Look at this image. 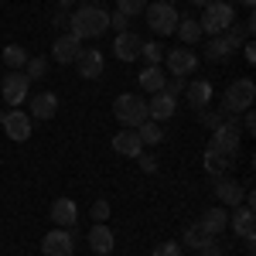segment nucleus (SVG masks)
Instances as JSON below:
<instances>
[{"mask_svg": "<svg viewBox=\"0 0 256 256\" xmlns=\"http://www.w3.org/2000/svg\"><path fill=\"white\" fill-rule=\"evenodd\" d=\"M106 28H110V14H106L99 4H82L79 10L68 14V34H76L79 41L99 38Z\"/></svg>", "mask_w": 256, "mask_h": 256, "instance_id": "f257e3e1", "label": "nucleus"}, {"mask_svg": "<svg viewBox=\"0 0 256 256\" xmlns=\"http://www.w3.org/2000/svg\"><path fill=\"white\" fill-rule=\"evenodd\" d=\"M236 24V10H232V4L229 0H212L208 7H202V18H198V28H202V34H222V31H229Z\"/></svg>", "mask_w": 256, "mask_h": 256, "instance_id": "f03ea898", "label": "nucleus"}, {"mask_svg": "<svg viewBox=\"0 0 256 256\" xmlns=\"http://www.w3.org/2000/svg\"><path fill=\"white\" fill-rule=\"evenodd\" d=\"M253 102H256V82L253 79H236V82H229V89L222 96V113L236 116V113L253 110Z\"/></svg>", "mask_w": 256, "mask_h": 256, "instance_id": "7ed1b4c3", "label": "nucleus"}, {"mask_svg": "<svg viewBox=\"0 0 256 256\" xmlns=\"http://www.w3.org/2000/svg\"><path fill=\"white\" fill-rule=\"evenodd\" d=\"M113 116L123 123V126H140L147 120V99L137 96V92H123V96L113 99Z\"/></svg>", "mask_w": 256, "mask_h": 256, "instance_id": "20e7f679", "label": "nucleus"}, {"mask_svg": "<svg viewBox=\"0 0 256 256\" xmlns=\"http://www.w3.org/2000/svg\"><path fill=\"white\" fill-rule=\"evenodd\" d=\"M242 31H239V24H232L229 31H222L216 38H208V48H205V58L208 62H226L236 48H242Z\"/></svg>", "mask_w": 256, "mask_h": 256, "instance_id": "39448f33", "label": "nucleus"}, {"mask_svg": "<svg viewBox=\"0 0 256 256\" xmlns=\"http://www.w3.org/2000/svg\"><path fill=\"white\" fill-rule=\"evenodd\" d=\"M144 18H147V28H150L154 34H174V28H178L174 4H164V0L150 4V7H144Z\"/></svg>", "mask_w": 256, "mask_h": 256, "instance_id": "423d86ee", "label": "nucleus"}, {"mask_svg": "<svg viewBox=\"0 0 256 256\" xmlns=\"http://www.w3.org/2000/svg\"><path fill=\"white\" fill-rule=\"evenodd\" d=\"M28 92H31V79L24 72H7L4 82H0V96H4V102L10 110H20V102L28 99Z\"/></svg>", "mask_w": 256, "mask_h": 256, "instance_id": "0eeeda50", "label": "nucleus"}, {"mask_svg": "<svg viewBox=\"0 0 256 256\" xmlns=\"http://www.w3.org/2000/svg\"><path fill=\"white\" fill-rule=\"evenodd\" d=\"M239 144H242V134H239V123L236 120H226L218 130H212V140H208V147L218 150V154H239Z\"/></svg>", "mask_w": 256, "mask_h": 256, "instance_id": "6e6552de", "label": "nucleus"}, {"mask_svg": "<svg viewBox=\"0 0 256 256\" xmlns=\"http://www.w3.org/2000/svg\"><path fill=\"white\" fill-rule=\"evenodd\" d=\"M226 229H232L236 232V239H242L246 242V250L253 253V239H256V216H253V208L250 205H236V216H229V226Z\"/></svg>", "mask_w": 256, "mask_h": 256, "instance_id": "1a4fd4ad", "label": "nucleus"}, {"mask_svg": "<svg viewBox=\"0 0 256 256\" xmlns=\"http://www.w3.org/2000/svg\"><path fill=\"white\" fill-rule=\"evenodd\" d=\"M44 256H76V229H52L41 239Z\"/></svg>", "mask_w": 256, "mask_h": 256, "instance_id": "9d476101", "label": "nucleus"}, {"mask_svg": "<svg viewBox=\"0 0 256 256\" xmlns=\"http://www.w3.org/2000/svg\"><path fill=\"white\" fill-rule=\"evenodd\" d=\"M164 62H168V76H178V79H184V76H192L198 68V55L192 48H168L164 52Z\"/></svg>", "mask_w": 256, "mask_h": 256, "instance_id": "9b49d317", "label": "nucleus"}, {"mask_svg": "<svg viewBox=\"0 0 256 256\" xmlns=\"http://www.w3.org/2000/svg\"><path fill=\"white\" fill-rule=\"evenodd\" d=\"M48 216H52V222H55L58 229H76V222H79V205H76V198H55Z\"/></svg>", "mask_w": 256, "mask_h": 256, "instance_id": "f8f14e48", "label": "nucleus"}, {"mask_svg": "<svg viewBox=\"0 0 256 256\" xmlns=\"http://www.w3.org/2000/svg\"><path fill=\"white\" fill-rule=\"evenodd\" d=\"M102 68H106V58H102L99 48H82V52H79V58H76V72H79L82 79H99Z\"/></svg>", "mask_w": 256, "mask_h": 256, "instance_id": "ddd939ff", "label": "nucleus"}, {"mask_svg": "<svg viewBox=\"0 0 256 256\" xmlns=\"http://www.w3.org/2000/svg\"><path fill=\"white\" fill-rule=\"evenodd\" d=\"M216 198L222 202V208H236V205H242V198H246V188L239 181H232L229 174H222L216 181Z\"/></svg>", "mask_w": 256, "mask_h": 256, "instance_id": "4468645a", "label": "nucleus"}, {"mask_svg": "<svg viewBox=\"0 0 256 256\" xmlns=\"http://www.w3.org/2000/svg\"><path fill=\"white\" fill-rule=\"evenodd\" d=\"M4 134L10 140H18V144H24V140L31 137V116L20 113V110H7V116H4Z\"/></svg>", "mask_w": 256, "mask_h": 256, "instance_id": "2eb2a0df", "label": "nucleus"}, {"mask_svg": "<svg viewBox=\"0 0 256 256\" xmlns=\"http://www.w3.org/2000/svg\"><path fill=\"white\" fill-rule=\"evenodd\" d=\"M89 250L96 256H110L113 253V246H116V236H113V229L106 226V222H96L92 229H89Z\"/></svg>", "mask_w": 256, "mask_h": 256, "instance_id": "dca6fc26", "label": "nucleus"}, {"mask_svg": "<svg viewBox=\"0 0 256 256\" xmlns=\"http://www.w3.org/2000/svg\"><path fill=\"white\" fill-rule=\"evenodd\" d=\"M79 52H82V41L76 38V34H58L55 38V44H52V58L55 62H62V65H68V62H76L79 58Z\"/></svg>", "mask_w": 256, "mask_h": 256, "instance_id": "f3484780", "label": "nucleus"}, {"mask_svg": "<svg viewBox=\"0 0 256 256\" xmlns=\"http://www.w3.org/2000/svg\"><path fill=\"white\" fill-rule=\"evenodd\" d=\"M140 34H134L130 28L126 31H120L116 34V41H113V55H116L120 62H134V58H140Z\"/></svg>", "mask_w": 256, "mask_h": 256, "instance_id": "a211bd4d", "label": "nucleus"}, {"mask_svg": "<svg viewBox=\"0 0 256 256\" xmlns=\"http://www.w3.org/2000/svg\"><path fill=\"white\" fill-rule=\"evenodd\" d=\"M178 110V99L168 96V92H154V96L147 99V120H154V123H160V120H171Z\"/></svg>", "mask_w": 256, "mask_h": 256, "instance_id": "6ab92c4d", "label": "nucleus"}, {"mask_svg": "<svg viewBox=\"0 0 256 256\" xmlns=\"http://www.w3.org/2000/svg\"><path fill=\"white\" fill-rule=\"evenodd\" d=\"M113 150H116L120 158H137L144 154V144H140L137 130H130V126H123L116 137H113Z\"/></svg>", "mask_w": 256, "mask_h": 256, "instance_id": "aec40b11", "label": "nucleus"}, {"mask_svg": "<svg viewBox=\"0 0 256 256\" xmlns=\"http://www.w3.org/2000/svg\"><path fill=\"white\" fill-rule=\"evenodd\" d=\"M232 164H236V158H232V154H218V150H212V147H205L202 168H205L208 174H216V178L229 174V171H232Z\"/></svg>", "mask_w": 256, "mask_h": 256, "instance_id": "412c9836", "label": "nucleus"}, {"mask_svg": "<svg viewBox=\"0 0 256 256\" xmlns=\"http://www.w3.org/2000/svg\"><path fill=\"white\" fill-rule=\"evenodd\" d=\"M212 82H205V79H195V82H188L184 86V96H188V102L195 106V110H205L208 102H212Z\"/></svg>", "mask_w": 256, "mask_h": 256, "instance_id": "4be33fe9", "label": "nucleus"}, {"mask_svg": "<svg viewBox=\"0 0 256 256\" xmlns=\"http://www.w3.org/2000/svg\"><path fill=\"white\" fill-rule=\"evenodd\" d=\"M58 113V96L55 92H38L31 99V116L34 120H52Z\"/></svg>", "mask_w": 256, "mask_h": 256, "instance_id": "5701e85b", "label": "nucleus"}, {"mask_svg": "<svg viewBox=\"0 0 256 256\" xmlns=\"http://www.w3.org/2000/svg\"><path fill=\"white\" fill-rule=\"evenodd\" d=\"M174 34L184 41L188 48H192V44H198V41H202V28H198V18H192V14H178V28H174Z\"/></svg>", "mask_w": 256, "mask_h": 256, "instance_id": "b1692460", "label": "nucleus"}, {"mask_svg": "<svg viewBox=\"0 0 256 256\" xmlns=\"http://www.w3.org/2000/svg\"><path fill=\"white\" fill-rule=\"evenodd\" d=\"M198 222H202V229H208L212 236H218V232H226V226H229V212H226L222 205H216V208H208Z\"/></svg>", "mask_w": 256, "mask_h": 256, "instance_id": "393cba45", "label": "nucleus"}, {"mask_svg": "<svg viewBox=\"0 0 256 256\" xmlns=\"http://www.w3.org/2000/svg\"><path fill=\"white\" fill-rule=\"evenodd\" d=\"M164 79H168V76L160 72V65H147V68H144V72H140V76H137L140 89H144V92H150V96L164 89Z\"/></svg>", "mask_w": 256, "mask_h": 256, "instance_id": "a878e982", "label": "nucleus"}, {"mask_svg": "<svg viewBox=\"0 0 256 256\" xmlns=\"http://www.w3.org/2000/svg\"><path fill=\"white\" fill-rule=\"evenodd\" d=\"M208 242H216V236H212L208 229H202V222H195V226L184 229V246H188V250H205Z\"/></svg>", "mask_w": 256, "mask_h": 256, "instance_id": "bb28decb", "label": "nucleus"}, {"mask_svg": "<svg viewBox=\"0 0 256 256\" xmlns=\"http://www.w3.org/2000/svg\"><path fill=\"white\" fill-rule=\"evenodd\" d=\"M28 58H31V55H28L20 44H7V48H4V65H7L10 72H24Z\"/></svg>", "mask_w": 256, "mask_h": 256, "instance_id": "cd10ccee", "label": "nucleus"}, {"mask_svg": "<svg viewBox=\"0 0 256 256\" xmlns=\"http://www.w3.org/2000/svg\"><path fill=\"white\" fill-rule=\"evenodd\" d=\"M134 130H137V137H140V144H144V147H147V144L154 147V144H160V140H164V130H160L154 120H144V123H140V126H134Z\"/></svg>", "mask_w": 256, "mask_h": 256, "instance_id": "c85d7f7f", "label": "nucleus"}, {"mask_svg": "<svg viewBox=\"0 0 256 256\" xmlns=\"http://www.w3.org/2000/svg\"><path fill=\"white\" fill-rule=\"evenodd\" d=\"M140 58L147 62V65H160V62H164V44H158V41H144V44H140Z\"/></svg>", "mask_w": 256, "mask_h": 256, "instance_id": "c756f323", "label": "nucleus"}, {"mask_svg": "<svg viewBox=\"0 0 256 256\" xmlns=\"http://www.w3.org/2000/svg\"><path fill=\"white\" fill-rule=\"evenodd\" d=\"M24 76H28V79L34 82V79H44V76H48V58H28V65H24Z\"/></svg>", "mask_w": 256, "mask_h": 256, "instance_id": "7c9ffc66", "label": "nucleus"}, {"mask_svg": "<svg viewBox=\"0 0 256 256\" xmlns=\"http://www.w3.org/2000/svg\"><path fill=\"white\" fill-rule=\"evenodd\" d=\"M144 7H147V0H116V10H120V14H126V18L144 14Z\"/></svg>", "mask_w": 256, "mask_h": 256, "instance_id": "2f4dec72", "label": "nucleus"}, {"mask_svg": "<svg viewBox=\"0 0 256 256\" xmlns=\"http://www.w3.org/2000/svg\"><path fill=\"white\" fill-rule=\"evenodd\" d=\"M89 216H92V222H106V218L113 216V212H110V202H106V198H96L92 208H89Z\"/></svg>", "mask_w": 256, "mask_h": 256, "instance_id": "473e14b6", "label": "nucleus"}, {"mask_svg": "<svg viewBox=\"0 0 256 256\" xmlns=\"http://www.w3.org/2000/svg\"><path fill=\"white\" fill-rule=\"evenodd\" d=\"M198 113H202V123H205L208 130H218V126L226 123V116H229V113H205V110H198Z\"/></svg>", "mask_w": 256, "mask_h": 256, "instance_id": "72a5a7b5", "label": "nucleus"}, {"mask_svg": "<svg viewBox=\"0 0 256 256\" xmlns=\"http://www.w3.org/2000/svg\"><path fill=\"white\" fill-rule=\"evenodd\" d=\"M181 89H184V79H178V76H168V79H164V89H160V92H168V96H181Z\"/></svg>", "mask_w": 256, "mask_h": 256, "instance_id": "f704fd0d", "label": "nucleus"}, {"mask_svg": "<svg viewBox=\"0 0 256 256\" xmlns=\"http://www.w3.org/2000/svg\"><path fill=\"white\" fill-rule=\"evenodd\" d=\"M154 256H181V246L178 242H160V246H154Z\"/></svg>", "mask_w": 256, "mask_h": 256, "instance_id": "c9c22d12", "label": "nucleus"}, {"mask_svg": "<svg viewBox=\"0 0 256 256\" xmlns=\"http://www.w3.org/2000/svg\"><path fill=\"white\" fill-rule=\"evenodd\" d=\"M137 164H140V171H147V174L158 171V158H150V154H137Z\"/></svg>", "mask_w": 256, "mask_h": 256, "instance_id": "e433bc0d", "label": "nucleus"}, {"mask_svg": "<svg viewBox=\"0 0 256 256\" xmlns=\"http://www.w3.org/2000/svg\"><path fill=\"white\" fill-rule=\"evenodd\" d=\"M126 20H130V18L116 10V14H110V28H116V31H126Z\"/></svg>", "mask_w": 256, "mask_h": 256, "instance_id": "4c0bfd02", "label": "nucleus"}, {"mask_svg": "<svg viewBox=\"0 0 256 256\" xmlns=\"http://www.w3.org/2000/svg\"><path fill=\"white\" fill-rule=\"evenodd\" d=\"M52 24H55L58 31H65V28H68V10H58V14L52 18Z\"/></svg>", "mask_w": 256, "mask_h": 256, "instance_id": "58836bf2", "label": "nucleus"}, {"mask_svg": "<svg viewBox=\"0 0 256 256\" xmlns=\"http://www.w3.org/2000/svg\"><path fill=\"white\" fill-rule=\"evenodd\" d=\"M242 126H246V134H253V130H256V113H253V110H246V116H242Z\"/></svg>", "mask_w": 256, "mask_h": 256, "instance_id": "ea45409f", "label": "nucleus"}, {"mask_svg": "<svg viewBox=\"0 0 256 256\" xmlns=\"http://www.w3.org/2000/svg\"><path fill=\"white\" fill-rule=\"evenodd\" d=\"M242 55H246V62H256V44L253 41H242Z\"/></svg>", "mask_w": 256, "mask_h": 256, "instance_id": "a19ab883", "label": "nucleus"}, {"mask_svg": "<svg viewBox=\"0 0 256 256\" xmlns=\"http://www.w3.org/2000/svg\"><path fill=\"white\" fill-rule=\"evenodd\" d=\"M198 256H222V250H218L216 242H208L205 250H198Z\"/></svg>", "mask_w": 256, "mask_h": 256, "instance_id": "79ce46f5", "label": "nucleus"}, {"mask_svg": "<svg viewBox=\"0 0 256 256\" xmlns=\"http://www.w3.org/2000/svg\"><path fill=\"white\" fill-rule=\"evenodd\" d=\"M72 4H76V0H58V10H68Z\"/></svg>", "mask_w": 256, "mask_h": 256, "instance_id": "37998d69", "label": "nucleus"}, {"mask_svg": "<svg viewBox=\"0 0 256 256\" xmlns=\"http://www.w3.org/2000/svg\"><path fill=\"white\" fill-rule=\"evenodd\" d=\"M192 4H195V7H208L212 0H192Z\"/></svg>", "mask_w": 256, "mask_h": 256, "instance_id": "c03bdc74", "label": "nucleus"}, {"mask_svg": "<svg viewBox=\"0 0 256 256\" xmlns=\"http://www.w3.org/2000/svg\"><path fill=\"white\" fill-rule=\"evenodd\" d=\"M4 116H7V110H0V126H4Z\"/></svg>", "mask_w": 256, "mask_h": 256, "instance_id": "a18cd8bd", "label": "nucleus"}, {"mask_svg": "<svg viewBox=\"0 0 256 256\" xmlns=\"http://www.w3.org/2000/svg\"><path fill=\"white\" fill-rule=\"evenodd\" d=\"M239 4H246V7H253V4H256V0H239Z\"/></svg>", "mask_w": 256, "mask_h": 256, "instance_id": "49530a36", "label": "nucleus"}, {"mask_svg": "<svg viewBox=\"0 0 256 256\" xmlns=\"http://www.w3.org/2000/svg\"><path fill=\"white\" fill-rule=\"evenodd\" d=\"M164 4H174V0H164Z\"/></svg>", "mask_w": 256, "mask_h": 256, "instance_id": "de8ad7c7", "label": "nucleus"}, {"mask_svg": "<svg viewBox=\"0 0 256 256\" xmlns=\"http://www.w3.org/2000/svg\"><path fill=\"white\" fill-rule=\"evenodd\" d=\"M92 4H102V0H92Z\"/></svg>", "mask_w": 256, "mask_h": 256, "instance_id": "09e8293b", "label": "nucleus"}]
</instances>
